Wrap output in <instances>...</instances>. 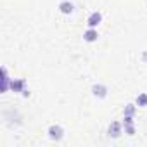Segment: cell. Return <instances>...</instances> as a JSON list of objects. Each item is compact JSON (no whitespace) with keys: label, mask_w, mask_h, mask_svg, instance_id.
Segmentation results:
<instances>
[{"label":"cell","mask_w":147,"mask_h":147,"mask_svg":"<svg viewBox=\"0 0 147 147\" xmlns=\"http://www.w3.org/2000/svg\"><path fill=\"white\" fill-rule=\"evenodd\" d=\"M49 137H50L52 140H61V138L64 137V130H62V126H59V125H52V126L49 128Z\"/></svg>","instance_id":"6da1fadb"},{"label":"cell","mask_w":147,"mask_h":147,"mask_svg":"<svg viewBox=\"0 0 147 147\" xmlns=\"http://www.w3.org/2000/svg\"><path fill=\"white\" fill-rule=\"evenodd\" d=\"M11 90L12 92H16V94H23L24 90H26V80H23V78H19V80H12L11 82Z\"/></svg>","instance_id":"7a4b0ae2"},{"label":"cell","mask_w":147,"mask_h":147,"mask_svg":"<svg viewBox=\"0 0 147 147\" xmlns=\"http://www.w3.org/2000/svg\"><path fill=\"white\" fill-rule=\"evenodd\" d=\"M107 135H109L111 138H118V137L121 135V123H119V121H113V123L109 125Z\"/></svg>","instance_id":"3957f363"},{"label":"cell","mask_w":147,"mask_h":147,"mask_svg":"<svg viewBox=\"0 0 147 147\" xmlns=\"http://www.w3.org/2000/svg\"><path fill=\"white\" fill-rule=\"evenodd\" d=\"M100 21H102V14L100 12H92L87 19V24H88V28H97L100 24Z\"/></svg>","instance_id":"277c9868"},{"label":"cell","mask_w":147,"mask_h":147,"mask_svg":"<svg viewBox=\"0 0 147 147\" xmlns=\"http://www.w3.org/2000/svg\"><path fill=\"white\" fill-rule=\"evenodd\" d=\"M92 94H94L95 97H99V99H104V97L107 95V87H106V85L97 83V85H94V87H92Z\"/></svg>","instance_id":"5b68a950"},{"label":"cell","mask_w":147,"mask_h":147,"mask_svg":"<svg viewBox=\"0 0 147 147\" xmlns=\"http://www.w3.org/2000/svg\"><path fill=\"white\" fill-rule=\"evenodd\" d=\"M97 38H99V33H97V30H95V28H88V30L83 33V40H85V42H88V43L95 42Z\"/></svg>","instance_id":"8992f818"},{"label":"cell","mask_w":147,"mask_h":147,"mask_svg":"<svg viewBox=\"0 0 147 147\" xmlns=\"http://www.w3.org/2000/svg\"><path fill=\"white\" fill-rule=\"evenodd\" d=\"M11 78H9V75H7V69L5 67H2V94H5L9 88H11Z\"/></svg>","instance_id":"52a82bcc"},{"label":"cell","mask_w":147,"mask_h":147,"mask_svg":"<svg viewBox=\"0 0 147 147\" xmlns=\"http://www.w3.org/2000/svg\"><path fill=\"white\" fill-rule=\"evenodd\" d=\"M59 11L67 16V14H73V12H75V5H73L71 2H67V0H64V2H61V5H59Z\"/></svg>","instance_id":"ba28073f"},{"label":"cell","mask_w":147,"mask_h":147,"mask_svg":"<svg viewBox=\"0 0 147 147\" xmlns=\"http://www.w3.org/2000/svg\"><path fill=\"white\" fill-rule=\"evenodd\" d=\"M137 106L138 107H145L147 106V94H140L137 97Z\"/></svg>","instance_id":"9c48e42d"},{"label":"cell","mask_w":147,"mask_h":147,"mask_svg":"<svg viewBox=\"0 0 147 147\" xmlns=\"http://www.w3.org/2000/svg\"><path fill=\"white\" fill-rule=\"evenodd\" d=\"M135 113V106L133 104H126L125 106V116H133Z\"/></svg>","instance_id":"30bf717a"},{"label":"cell","mask_w":147,"mask_h":147,"mask_svg":"<svg viewBox=\"0 0 147 147\" xmlns=\"http://www.w3.org/2000/svg\"><path fill=\"white\" fill-rule=\"evenodd\" d=\"M125 133H126V135H130V137H131V135H135V125H133V123L125 125Z\"/></svg>","instance_id":"8fae6325"},{"label":"cell","mask_w":147,"mask_h":147,"mask_svg":"<svg viewBox=\"0 0 147 147\" xmlns=\"http://www.w3.org/2000/svg\"><path fill=\"white\" fill-rule=\"evenodd\" d=\"M144 61H145V62H147V50H145V52H144Z\"/></svg>","instance_id":"7c38bea8"}]
</instances>
